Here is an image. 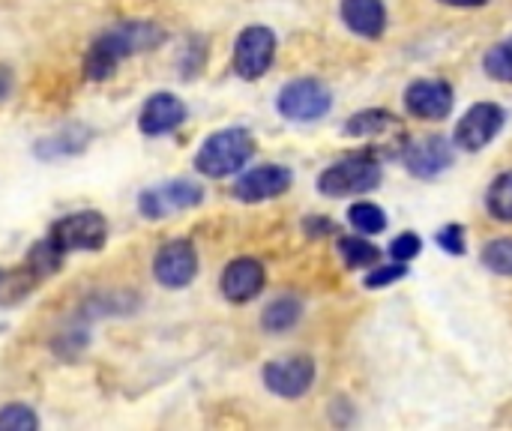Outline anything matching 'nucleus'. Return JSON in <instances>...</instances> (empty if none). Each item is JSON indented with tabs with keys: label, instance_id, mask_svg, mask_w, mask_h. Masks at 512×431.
<instances>
[{
	"label": "nucleus",
	"instance_id": "obj_2",
	"mask_svg": "<svg viewBox=\"0 0 512 431\" xmlns=\"http://www.w3.org/2000/svg\"><path fill=\"white\" fill-rule=\"evenodd\" d=\"M252 153H255V138L246 129H222L201 144L195 156V168L216 180L231 177L252 159Z\"/></svg>",
	"mask_w": 512,
	"mask_h": 431
},
{
	"label": "nucleus",
	"instance_id": "obj_24",
	"mask_svg": "<svg viewBox=\"0 0 512 431\" xmlns=\"http://www.w3.org/2000/svg\"><path fill=\"white\" fill-rule=\"evenodd\" d=\"M39 429L36 414L27 405H6L0 411V431H33Z\"/></svg>",
	"mask_w": 512,
	"mask_h": 431
},
{
	"label": "nucleus",
	"instance_id": "obj_8",
	"mask_svg": "<svg viewBox=\"0 0 512 431\" xmlns=\"http://www.w3.org/2000/svg\"><path fill=\"white\" fill-rule=\"evenodd\" d=\"M153 276L165 288H186L198 276V252L192 240H168L153 258Z\"/></svg>",
	"mask_w": 512,
	"mask_h": 431
},
{
	"label": "nucleus",
	"instance_id": "obj_22",
	"mask_svg": "<svg viewBox=\"0 0 512 431\" xmlns=\"http://www.w3.org/2000/svg\"><path fill=\"white\" fill-rule=\"evenodd\" d=\"M483 66H486V72H489L495 81L512 84V36L510 39H501L498 45H492V48L486 51Z\"/></svg>",
	"mask_w": 512,
	"mask_h": 431
},
{
	"label": "nucleus",
	"instance_id": "obj_18",
	"mask_svg": "<svg viewBox=\"0 0 512 431\" xmlns=\"http://www.w3.org/2000/svg\"><path fill=\"white\" fill-rule=\"evenodd\" d=\"M300 315H303V306H300L297 297H279V300H273V303L264 309L261 327H264L267 333H285V330H291V327L300 321Z\"/></svg>",
	"mask_w": 512,
	"mask_h": 431
},
{
	"label": "nucleus",
	"instance_id": "obj_4",
	"mask_svg": "<svg viewBox=\"0 0 512 431\" xmlns=\"http://www.w3.org/2000/svg\"><path fill=\"white\" fill-rule=\"evenodd\" d=\"M45 240L60 255H69V252H93V249H102L105 246L108 225H105L102 213L81 210V213H69V216L57 219L51 225V234Z\"/></svg>",
	"mask_w": 512,
	"mask_h": 431
},
{
	"label": "nucleus",
	"instance_id": "obj_10",
	"mask_svg": "<svg viewBox=\"0 0 512 431\" xmlns=\"http://www.w3.org/2000/svg\"><path fill=\"white\" fill-rule=\"evenodd\" d=\"M402 162L414 177L432 180L456 162V150L444 135H423L402 150Z\"/></svg>",
	"mask_w": 512,
	"mask_h": 431
},
{
	"label": "nucleus",
	"instance_id": "obj_5",
	"mask_svg": "<svg viewBox=\"0 0 512 431\" xmlns=\"http://www.w3.org/2000/svg\"><path fill=\"white\" fill-rule=\"evenodd\" d=\"M276 105H279L282 117L309 123V120H321L330 111L333 96H330V90L318 78H297V81L282 87Z\"/></svg>",
	"mask_w": 512,
	"mask_h": 431
},
{
	"label": "nucleus",
	"instance_id": "obj_20",
	"mask_svg": "<svg viewBox=\"0 0 512 431\" xmlns=\"http://www.w3.org/2000/svg\"><path fill=\"white\" fill-rule=\"evenodd\" d=\"M348 222L360 231V234H381L387 228V213L372 204V201H357L348 210Z\"/></svg>",
	"mask_w": 512,
	"mask_h": 431
},
{
	"label": "nucleus",
	"instance_id": "obj_16",
	"mask_svg": "<svg viewBox=\"0 0 512 431\" xmlns=\"http://www.w3.org/2000/svg\"><path fill=\"white\" fill-rule=\"evenodd\" d=\"M342 21L363 39H378L387 30L384 0H342Z\"/></svg>",
	"mask_w": 512,
	"mask_h": 431
},
{
	"label": "nucleus",
	"instance_id": "obj_19",
	"mask_svg": "<svg viewBox=\"0 0 512 431\" xmlns=\"http://www.w3.org/2000/svg\"><path fill=\"white\" fill-rule=\"evenodd\" d=\"M339 252H342V261L345 267L351 270H363V267H375L381 261V249L363 237H342L339 240Z\"/></svg>",
	"mask_w": 512,
	"mask_h": 431
},
{
	"label": "nucleus",
	"instance_id": "obj_27",
	"mask_svg": "<svg viewBox=\"0 0 512 431\" xmlns=\"http://www.w3.org/2000/svg\"><path fill=\"white\" fill-rule=\"evenodd\" d=\"M438 246L450 255H465L468 243H465V228L462 225H447L444 231H438Z\"/></svg>",
	"mask_w": 512,
	"mask_h": 431
},
{
	"label": "nucleus",
	"instance_id": "obj_17",
	"mask_svg": "<svg viewBox=\"0 0 512 431\" xmlns=\"http://www.w3.org/2000/svg\"><path fill=\"white\" fill-rule=\"evenodd\" d=\"M396 126V117L384 108H366V111H357L348 123H345V135L351 138H375L387 129Z\"/></svg>",
	"mask_w": 512,
	"mask_h": 431
},
{
	"label": "nucleus",
	"instance_id": "obj_26",
	"mask_svg": "<svg viewBox=\"0 0 512 431\" xmlns=\"http://www.w3.org/2000/svg\"><path fill=\"white\" fill-rule=\"evenodd\" d=\"M420 249H423V240L414 231H405L390 243V258L399 261V264H408V261H414L420 255Z\"/></svg>",
	"mask_w": 512,
	"mask_h": 431
},
{
	"label": "nucleus",
	"instance_id": "obj_11",
	"mask_svg": "<svg viewBox=\"0 0 512 431\" xmlns=\"http://www.w3.org/2000/svg\"><path fill=\"white\" fill-rule=\"evenodd\" d=\"M204 198V189L192 180H171L159 189H147L141 192L138 198V210L141 216L147 219H162L168 216L171 210H189V207H198Z\"/></svg>",
	"mask_w": 512,
	"mask_h": 431
},
{
	"label": "nucleus",
	"instance_id": "obj_1",
	"mask_svg": "<svg viewBox=\"0 0 512 431\" xmlns=\"http://www.w3.org/2000/svg\"><path fill=\"white\" fill-rule=\"evenodd\" d=\"M165 39L162 27L153 21H123L114 24L111 30H105L87 51L84 57V75L90 81H105L111 78V72L117 69L120 60L138 54V51H150Z\"/></svg>",
	"mask_w": 512,
	"mask_h": 431
},
{
	"label": "nucleus",
	"instance_id": "obj_23",
	"mask_svg": "<svg viewBox=\"0 0 512 431\" xmlns=\"http://www.w3.org/2000/svg\"><path fill=\"white\" fill-rule=\"evenodd\" d=\"M483 264L498 273V276H510L512 279V237H498L492 243L483 246Z\"/></svg>",
	"mask_w": 512,
	"mask_h": 431
},
{
	"label": "nucleus",
	"instance_id": "obj_25",
	"mask_svg": "<svg viewBox=\"0 0 512 431\" xmlns=\"http://www.w3.org/2000/svg\"><path fill=\"white\" fill-rule=\"evenodd\" d=\"M405 273H408V264H399V261H393V264H375V267L369 270V276H366V288H369V291L387 288V285L399 282Z\"/></svg>",
	"mask_w": 512,
	"mask_h": 431
},
{
	"label": "nucleus",
	"instance_id": "obj_28",
	"mask_svg": "<svg viewBox=\"0 0 512 431\" xmlns=\"http://www.w3.org/2000/svg\"><path fill=\"white\" fill-rule=\"evenodd\" d=\"M447 6H459V9H477V6H486L489 0H441Z\"/></svg>",
	"mask_w": 512,
	"mask_h": 431
},
{
	"label": "nucleus",
	"instance_id": "obj_9",
	"mask_svg": "<svg viewBox=\"0 0 512 431\" xmlns=\"http://www.w3.org/2000/svg\"><path fill=\"white\" fill-rule=\"evenodd\" d=\"M504 120H507V114H504L501 105H495V102H477V105H471L468 114L459 120L453 138H456V144H459L462 150L477 153V150H483V147L504 129Z\"/></svg>",
	"mask_w": 512,
	"mask_h": 431
},
{
	"label": "nucleus",
	"instance_id": "obj_21",
	"mask_svg": "<svg viewBox=\"0 0 512 431\" xmlns=\"http://www.w3.org/2000/svg\"><path fill=\"white\" fill-rule=\"evenodd\" d=\"M486 207L495 219L501 222H512V171H504L486 195Z\"/></svg>",
	"mask_w": 512,
	"mask_h": 431
},
{
	"label": "nucleus",
	"instance_id": "obj_7",
	"mask_svg": "<svg viewBox=\"0 0 512 431\" xmlns=\"http://www.w3.org/2000/svg\"><path fill=\"white\" fill-rule=\"evenodd\" d=\"M264 384L270 393L282 399H300L315 384V360L312 357H282L264 366Z\"/></svg>",
	"mask_w": 512,
	"mask_h": 431
},
{
	"label": "nucleus",
	"instance_id": "obj_14",
	"mask_svg": "<svg viewBox=\"0 0 512 431\" xmlns=\"http://www.w3.org/2000/svg\"><path fill=\"white\" fill-rule=\"evenodd\" d=\"M264 282H267V273L261 267V261L255 258H237L225 267L222 273V294L225 300L231 303H249L255 300L261 291H264Z\"/></svg>",
	"mask_w": 512,
	"mask_h": 431
},
{
	"label": "nucleus",
	"instance_id": "obj_13",
	"mask_svg": "<svg viewBox=\"0 0 512 431\" xmlns=\"http://www.w3.org/2000/svg\"><path fill=\"white\" fill-rule=\"evenodd\" d=\"M291 180L294 177L285 165H258L234 183V195L249 204L270 201V198H279L282 192H288Z\"/></svg>",
	"mask_w": 512,
	"mask_h": 431
},
{
	"label": "nucleus",
	"instance_id": "obj_15",
	"mask_svg": "<svg viewBox=\"0 0 512 431\" xmlns=\"http://www.w3.org/2000/svg\"><path fill=\"white\" fill-rule=\"evenodd\" d=\"M186 120V105L174 96V93H153L144 108H141V132L156 138V135H168L174 132L180 123Z\"/></svg>",
	"mask_w": 512,
	"mask_h": 431
},
{
	"label": "nucleus",
	"instance_id": "obj_12",
	"mask_svg": "<svg viewBox=\"0 0 512 431\" xmlns=\"http://www.w3.org/2000/svg\"><path fill=\"white\" fill-rule=\"evenodd\" d=\"M453 87L441 78H420L405 90V108L420 120H444L453 111Z\"/></svg>",
	"mask_w": 512,
	"mask_h": 431
},
{
	"label": "nucleus",
	"instance_id": "obj_3",
	"mask_svg": "<svg viewBox=\"0 0 512 431\" xmlns=\"http://www.w3.org/2000/svg\"><path fill=\"white\" fill-rule=\"evenodd\" d=\"M381 183V162L375 156L357 153L342 162H333L321 177L318 189L330 198H348V195H363L372 192Z\"/></svg>",
	"mask_w": 512,
	"mask_h": 431
},
{
	"label": "nucleus",
	"instance_id": "obj_6",
	"mask_svg": "<svg viewBox=\"0 0 512 431\" xmlns=\"http://www.w3.org/2000/svg\"><path fill=\"white\" fill-rule=\"evenodd\" d=\"M273 57H276V33L270 27L252 24V27H246L237 36V45H234V69H237L240 78H246V81L261 78L273 66Z\"/></svg>",
	"mask_w": 512,
	"mask_h": 431
}]
</instances>
